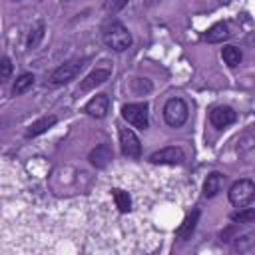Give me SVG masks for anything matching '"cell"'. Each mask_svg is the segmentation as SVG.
I'll return each mask as SVG.
<instances>
[{
	"label": "cell",
	"instance_id": "6da1fadb",
	"mask_svg": "<svg viewBox=\"0 0 255 255\" xmlns=\"http://www.w3.org/2000/svg\"><path fill=\"white\" fill-rule=\"evenodd\" d=\"M104 42L114 52H124V50H128L131 46V34L124 24L112 22V24H108L104 28Z\"/></svg>",
	"mask_w": 255,
	"mask_h": 255
},
{
	"label": "cell",
	"instance_id": "7a4b0ae2",
	"mask_svg": "<svg viewBox=\"0 0 255 255\" xmlns=\"http://www.w3.org/2000/svg\"><path fill=\"white\" fill-rule=\"evenodd\" d=\"M187 116H189V110H187V104L181 98H171V100L165 102V106H163V120H165L167 126L181 128L187 122Z\"/></svg>",
	"mask_w": 255,
	"mask_h": 255
},
{
	"label": "cell",
	"instance_id": "3957f363",
	"mask_svg": "<svg viewBox=\"0 0 255 255\" xmlns=\"http://www.w3.org/2000/svg\"><path fill=\"white\" fill-rule=\"evenodd\" d=\"M227 195H229L231 205H235V207H247L255 199V183L251 179H239V181H235L229 187Z\"/></svg>",
	"mask_w": 255,
	"mask_h": 255
},
{
	"label": "cell",
	"instance_id": "277c9868",
	"mask_svg": "<svg viewBox=\"0 0 255 255\" xmlns=\"http://www.w3.org/2000/svg\"><path fill=\"white\" fill-rule=\"evenodd\" d=\"M122 116L124 120L137 128V129H145L147 124H149V118H147V104L145 102H137V104H126L122 108Z\"/></svg>",
	"mask_w": 255,
	"mask_h": 255
},
{
	"label": "cell",
	"instance_id": "5b68a950",
	"mask_svg": "<svg viewBox=\"0 0 255 255\" xmlns=\"http://www.w3.org/2000/svg\"><path fill=\"white\" fill-rule=\"evenodd\" d=\"M82 66H84V64H82L80 60H72V62H66V64L58 66V68L50 74V84H54V86L68 84L70 80H74V78L80 74Z\"/></svg>",
	"mask_w": 255,
	"mask_h": 255
},
{
	"label": "cell",
	"instance_id": "8992f818",
	"mask_svg": "<svg viewBox=\"0 0 255 255\" xmlns=\"http://www.w3.org/2000/svg\"><path fill=\"white\" fill-rule=\"evenodd\" d=\"M183 159H185L183 149L175 147V145L161 147V149H157V151H153L149 155L151 163H165V165H179V163H183Z\"/></svg>",
	"mask_w": 255,
	"mask_h": 255
},
{
	"label": "cell",
	"instance_id": "52a82bcc",
	"mask_svg": "<svg viewBox=\"0 0 255 255\" xmlns=\"http://www.w3.org/2000/svg\"><path fill=\"white\" fill-rule=\"evenodd\" d=\"M120 145H122V153L126 157H139L141 155V143L139 137L129 129V128H122L120 129Z\"/></svg>",
	"mask_w": 255,
	"mask_h": 255
},
{
	"label": "cell",
	"instance_id": "ba28073f",
	"mask_svg": "<svg viewBox=\"0 0 255 255\" xmlns=\"http://www.w3.org/2000/svg\"><path fill=\"white\" fill-rule=\"evenodd\" d=\"M235 120H237V114H235L233 108H229V106H217V108H213L211 114H209V122H211L215 128H219V129L231 126Z\"/></svg>",
	"mask_w": 255,
	"mask_h": 255
},
{
	"label": "cell",
	"instance_id": "9c48e42d",
	"mask_svg": "<svg viewBox=\"0 0 255 255\" xmlns=\"http://www.w3.org/2000/svg\"><path fill=\"white\" fill-rule=\"evenodd\" d=\"M108 110H110V98L106 96V94H96L88 104H86V108H84V112L88 114V116H92V118H106V114H108Z\"/></svg>",
	"mask_w": 255,
	"mask_h": 255
},
{
	"label": "cell",
	"instance_id": "30bf717a",
	"mask_svg": "<svg viewBox=\"0 0 255 255\" xmlns=\"http://www.w3.org/2000/svg\"><path fill=\"white\" fill-rule=\"evenodd\" d=\"M197 219H199V209H193L191 213H187V215H185V219H183V223L175 229V237H177V239H181V241L189 239V237H191V233L195 231Z\"/></svg>",
	"mask_w": 255,
	"mask_h": 255
},
{
	"label": "cell",
	"instance_id": "8fae6325",
	"mask_svg": "<svg viewBox=\"0 0 255 255\" xmlns=\"http://www.w3.org/2000/svg\"><path fill=\"white\" fill-rule=\"evenodd\" d=\"M108 78H110V70L108 68H98V70H94L92 74L86 76V80L80 84V92H88V90L104 84Z\"/></svg>",
	"mask_w": 255,
	"mask_h": 255
},
{
	"label": "cell",
	"instance_id": "7c38bea8",
	"mask_svg": "<svg viewBox=\"0 0 255 255\" xmlns=\"http://www.w3.org/2000/svg\"><path fill=\"white\" fill-rule=\"evenodd\" d=\"M112 149L108 143H100L96 149L90 151V161L96 165V167H106L110 161H112Z\"/></svg>",
	"mask_w": 255,
	"mask_h": 255
},
{
	"label": "cell",
	"instance_id": "4fadbf2b",
	"mask_svg": "<svg viewBox=\"0 0 255 255\" xmlns=\"http://www.w3.org/2000/svg\"><path fill=\"white\" fill-rule=\"evenodd\" d=\"M227 38H229V28H227L225 22H217V24H213V26L205 32V40H207L209 44H217V42H223V40H227Z\"/></svg>",
	"mask_w": 255,
	"mask_h": 255
},
{
	"label": "cell",
	"instance_id": "5bb4252c",
	"mask_svg": "<svg viewBox=\"0 0 255 255\" xmlns=\"http://www.w3.org/2000/svg\"><path fill=\"white\" fill-rule=\"evenodd\" d=\"M221 181H223V175L217 173V171H211L203 183V195L205 197H215L221 189Z\"/></svg>",
	"mask_w": 255,
	"mask_h": 255
},
{
	"label": "cell",
	"instance_id": "9a60e30c",
	"mask_svg": "<svg viewBox=\"0 0 255 255\" xmlns=\"http://www.w3.org/2000/svg\"><path fill=\"white\" fill-rule=\"evenodd\" d=\"M54 124H56V116H44V118H40L38 122H34V124L30 126V129L26 131V135H28V137H36V135L48 131Z\"/></svg>",
	"mask_w": 255,
	"mask_h": 255
},
{
	"label": "cell",
	"instance_id": "2e32d148",
	"mask_svg": "<svg viewBox=\"0 0 255 255\" xmlns=\"http://www.w3.org/2000/svg\"><path fill=\"white\" fill-rule=\"evenodd\" d=\"M221 58H223V62H225L227 66L235 68V66H239V62H241V50H239L237 46H225V48L221 50Z\"/></svg>",
	"mask_w": 255,
	"mask_h": 255
},
{
	"label": "cell",
	"instance_id": "e0dca14e",
	"mask_svg": "<svg viewBox=\"0 0 255 255\" xmlns=\"http://www.w3.org/2000/svg\"><path fill=\"white\" fill-rule=\"evenodd\" d=\"M112 193H114L116 207H118L122 213H128V211L131 209V197H129V193L124 191V189H114Z\"/></svg>",
	"mask_w": 255,
	"mask_h": 255
},
{
	"label": "cell",
	"instance_id": "ac0fdd59",
	"mask_svg": "<svg viewBox=\"0 0 255 255\" xmlns=\"http://www.w3.org/2000/svg\"><path fill=\"white\" fill-rule=\"evenodd\" d=\"M32 86H34V76H32V74H22V76H18V80L14 82L12 94H14V96H20V94H24L28 88H32Z\"/></svg>",
	"mask_w": 255,
	"mask_h": 255
},
{
	"label": "cell",
	"instance_id": "d6986e66",
	"mask_svg": "<svg viewBox=\"0 0 255 255\" xmlns=\"http://www.w3.org/2000/svg\"><path fill=\"white\" fill-rule=\"evenodd\" d=\"M231 221L241 223V225H251V223H255V209L245 207V209H241V211H235V213L231 215Z\"/></svg>",
	"mask_w": 255,
	"mask_h": 255
},
{
	"label": "cell",
	"instance_id": "ffe728a7",
	"mask_svg": "<svg viewBox=\"0 0 255 255\" xmlns=\"http://www.w3.org/2000/svg\"><path fill=\"white\" fill-rule=\"evenodd\" d=\"M42 38H44V24L38 22V26H36V28L32 30V34L28 36V44H26V46H28V48H36Z\"/></svg>",
	"mask_w": 255,
	"mask_h": 255
},
{
	"label": "cell",
	"instance_id": "44dd1931",
	"mask_svg": "<svg viewBox=\"0 0 255 255\" xmlns=\"http://www.w3.org/2000/svg\"><path fill=\"white\" fill-rule=\"evenodd\" d=\"M0 80H8L10 78V74H12V62H10V58L8 56H4L2 58V64H0Z\"/></svg>",
	"mask_w": 255,
	"mask_h": 255
},
{
	"label": "cell",
	"instance_id": "7402d4cb",
	"mask_svg": "<svg viewBox=\"0 0 255 255\" xmlns=\"http://www.w3.org/2000/svg\"><path fill=\"white\" fill-rule=\"evenodd\" d=\"M126 4H128V0H106L104 8H106V12H118V10H122Z\"/></svg>",
	"mask_w": 255,
	"mask_h": 255
},
{
	"label": "cell",
	"instance_id": "603a6c76",
	"mask_svg": "<svg viewBox=\"0 0 255 255\" xmlns=\"http://www.w3.org/2000/svg\"><path fill=\"white\" fill-rule=\"evenodd\" d=\"M157 2H161V0H145V2H143V4H145V6H147V8H151V6H155V4H157Z\"/></svg>",
	"mask_w": 255,
	"mask_h": 255
},
{
	"label": "cell",
	"instance_id": "cb8c5ba5",
	"mask_svg": "<svg viewBox=\"0 0 255 255\" xmlns=\"http://www.w3.org/2000/svg\"><path fill=\"white\" fill-rule=\"evenodd\" d=\"M16 2H20V0H16Z\"/></svg>",
	"mask_w": 255,
	"mask_h": 255
}]
</instances>
